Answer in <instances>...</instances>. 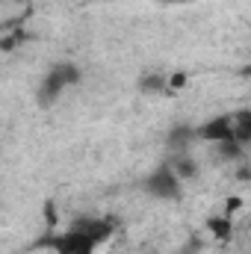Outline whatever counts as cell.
<instances>
[{
	"instance_id": "cell-3",
	"label": "cell",
	"mask_w": 251,
	"mask_h": 254,
	"mask_svg": "<svg viewBox=\"0 0 251 254\" xmlns=\"http://www.w3.org/2000/svg\"><path fill=\"white\" fill-rule=\"evenodd\" d=\"M145 190L151 192L154 198H163V201H172L181 195V178L169 169V166H160L154 175H148L145 181Z\"/></svg>"
},
{
	"instance_id": "cell-4",
	"label": "cell",
	"mask_w": 251,
	"mask_h": 254,
	"mask_svg": "<svg viewBox=\"0 0 251 254\" xmlns=\"http://www.w3.org/2000/svg\"><path fill=\"white\" fill-rule=\"evenodd\" d=\"M195 136L204 139V142H216V145H222V142H234V116L210 119L201 130H195Z\"/></svg>"
},
{
	"instance_id": "cell-5",
	"label": "cell",
	"mask_w": 251,
	"mask_h": 254,
	"mask_svg": "<svg viewBox=\"0 0 251 254\" xmlns=\"http://www.w3.org/2000/svg\"><path fill=\"white\" fill-rule=\"evenodd\" d=\"M234 142L243 145V148L251 142V113L249 110L234 113Z\"/></svg>"
},
{
	"instance_id": "cell-1",
	"label": "cell",
	"mask_w": 251,
	"mask_h": 254,
	"mask_svg": "<svg viewBox=\"0 0 251 254\" xmlns=\"http://www.w3.org/2000/svg\"><path fill=\"white\" fill-rule=\"evenodd\" d=\"M116 225L110 219H77L68 231L51 240L57 254H95L101 243L113 237Z\"/></svg>"
},
{
	"instance_id": "cell-8",
	"label": "cell",
	"mask_w": 251,
	"mask_h": 254,
	"mask_svg": "<svg viewBox=\"0 0 251 254\" xmlns=\"http://www.w3.org/2000/svg\"><path fill=\"white\" fill-rule=\"evenodd\" d=\"M163 3H189V0H163Z\"/></svg>"
},
{
	"instance_id": "cell-7",
	"label": "cell",
	"mask_w": 251,
	"mask_h": 254,
	"mask_svg": "<svg viewBox=\"0 0 251 254\" xmlns=\"http://www.w3.org/2000/svg\"><path fill=\"white\" fill-rule=\"evenodd\" d=\"M207 228L216 234V240H222V243L231 240V219H225V216H213V219H207Z\"/></svg>"
},
{
	"instance_id": "cell-2",
	"label": "cell",
	"mask_w": 251,
	"mask_h": 254,
	"mask_svg": "<svg viewBox=\"0 0 251 254\" xmlns=\"http://www.w3.org/2000/svg\"><path fill=\"white\" fill-rule=\"evenodd\" d=\"M77 83H80V68L74 63L54 65V68L45 74L42 86H39V101H42V104H54L65 89H71V86H77Z\"/></svg>"
},
{
	"instance_id": "cell-6",
	"label": "cell",
	"mask_w": 251,
	"mask_h": 254,
	"mask_svg": "<svg viewBox=\"0 0 251 254\" xmlns=\"http://www.w3.org/2000/svg\"><path fill=\"white\" fill-rule=\"evenodd\" d=\"M178 178H195V172H198V166H195V160L189 157L187 151H181L178 157H175V166H169Z\"/></svg>"
}]
</instances>
